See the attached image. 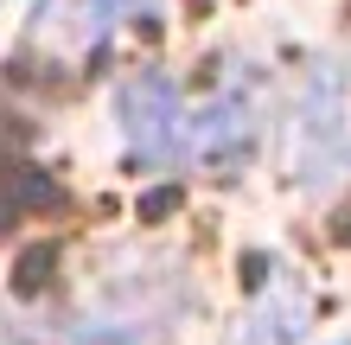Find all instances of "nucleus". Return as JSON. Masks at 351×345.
Returning a JSON list of instances; mask_svg holds the SVG:
<instances>
[{
    "mask_svg": "<svg viewBox=\"0 0 351 345\" xmlns=\"http://www.w3.org/2000/svg\"><path fill=\"white\" fill-rule=\"evenodd\" d=\"M121 121H128V141L147 167H167V160L185 147V109H179V90L167 77L141 71L128 90H121Z\"/></svg>",
    "mask_w": 351,
    "mask_h": 345,
    "instance_id": "nucleus-1",
    "label": "nucleus"
},
{
    "mask_svg": "<svg viewBox=\"0 0 351 345\" xmlns=\"http://www.w3.org/2000/svg\"><path fill=\"white\" fill-rule=\"evenodd\" d=\"M185 141H192V154L204 160V167L230 173L243 154H250V103L243 96H223L217 109L192 115V128H185Z\"/></svg>",
    "mask_w": 351,
    "mask_h": 345,
    "instance_id": "nucleus-2",
    "label": "nucleus"
},
{
    "mask_svg": "<svg viewBox=\"0 0 351 345\" xmlns=\"http://www.w3.org/2000/svg\"><path fill=\"white\" fill-rule=\"evenodd\" d=\"M121 0H38L32 7V32L38 38H71V45H96L109 32Z\"/></svg>",
    "mask_w": 351,
    "mask_h": 345,
    "instance_id": "nucleus-3",
    "label": "nucleus"
}]
</instances>
